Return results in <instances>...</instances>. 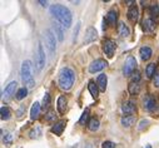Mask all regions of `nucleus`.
Segmentation results:
<instances>
[{
	"instance_id": "obj_1",
	"label": "nucleus",
	"mask_w": 159,
	"mask_h": 148,
	"mask_svg": "<svg viewBox=\"0 0 159 148\" xmlns=\"http://www.w3.org/2000/svg\"><path fill=\"white\" fill-rule=\"evenodd\" d=\"M50 13L64 28H70L71 21H73V15H71V12L66 7L61 4H54L50 7Z\"/></svg>"
},
{
	"instance_id": "obj_2",
	"label": "nucleus",
	"mask_w": 159,
	"mask_h": 148,
	"mask_svg": "<svg viewBox=\"0 0 159 148\" xmlns=\"http://www.w3.org/2000/svg\"><path fill=\"white\" fill-rule=\"evenodd\" d=\"M58 82H59V87L63 90H69L75 82V74H74L73 69H70L68 67L63 68L59 73V81Z\"/></svg>"
},
{
	"instance_id": "obj_3",
	"label": "nucleus",
	"mask_w": 159,
	"mask_h": 148,
	"mask_svg": "<svg viewBox=\"0 0 159 148\" xmlns=\"http://www.w3.org/2000/svg\"><path fill=\"white\" fill-rule=\"evenodd\" d=\"M21 79L24 84H26L29 88H33L35 86L34 76H33V68H31V62L25 60L21 64Z\"/></svg>"
},
{
	"instance_id": "obj_4",
	"label": "nucleus",
	"mask_w": 159,
	"mask_h": 148,
	"mask_svg": "<svg viewBox=\"0 0 159 148\" xmlns=\"http://www.w3.org/2000/svg\"><path fill=\"white\" fill-rule=\"evenodd\" d=\"M135 68H137V60L134 57L129 55L125 60V64H124V68H123V73L124 76H133L134 72H135Z\"/></svg>"
},
{
	"instance_id": "obj_5",
	"label": "nucleus",
	"mask_w": 159,
	"mask_h": 148,
	"mask_svg": "<svg viewBox=\"0 0 159 148\" xmlns=\"http://www.w3.org/2000/svg\"><path fill=\"white\" fill-rule=\"evenodd\" d=\"M45 45H47V49L49 50L50 54L55 53V49H57L55 35L50 30H45Z\"/></svg>"
},
{
	"instance_id": "obj_6",
	"label": "nucleus",
	"mask_w": 159,
	"mask_h": 148,
	"mask_svg": "<svg viewBox=\"0 0 159 148\" xmlns=\"http://www.w3.org/2000/svg\"><path fill=\"white\" fill-rule=\"evenodd\" d=\"M143 107L145 110H148V112H153V110L158 107L157 104V99L152 95V94H147L143 99Z\"/></svg>"
},
{
	"instance_id": "obj_7",
	"label": "nucleus",
	"mask_w": 159,
	"mask_h": 148,
	"mask_svg": "<svg viewBox=\"0 0 159 148\" xmlns=\"http://www.w3.org/2000/svg\"><path fill=\"white\" fill-rule=\"evenodd\" d=\"M45 65V53L44 49L42 47V44H38V49H36V68L39 70H42L43 67Z\"/></svg>"
},
{
	"instance_id": "obj_8",
	"label": "nucleus",
	"mask_w": 159,
	"mask_h": 148,
	"mask_svg": "<svg viewBox=\"0 0 159 148\" xmlns=\"http://www.w3.org/2000/svg\"><path fill=\"white\" fill-rule=\"evenodd\" d=\"M103 52L108 58H111L115 53V43L111 39H105L103 42Z\"/></svg>"
},
{
	"instance_id": "obj_9",
	"label": "nucleus",
	"mask_w": 159,
	"mask_h": 148,
	"mask_svg": "<svg viewBox=\"0 0 159 148\" xmlns=\"http://www.w3.org/2000/svg\"><path fill=\"white\" fill-rule=\"evenodd\" d=\"M122 112L124 113V116H133L137 112L135 103L133 100H125L122 105Z\"/></svg>"
},
{
	"instance_id": "obj_10",
	"label": "nucleus",
	"mask_w": 159,
	"mask_h": 148,
	"mask_svg": "<svg viewBox=\"0 0 159 148\" xmlns=\"http://www.w3.org/2000/svg\"><path fill=\"white\" fill-rule=\"evenodd\" d=\"M108 65V63L104 59H95L94 62H92V64L89 65V72L90 73H97L103 70L105 67Z\"/></svg>"
},
{
	"instance_id": "obj_11",
	"label": "nucleus",
	"mask_w": 159,
	"mask_h": 148,
	"mask_svg": "<svg viewBox=\"0 0 159 148\" xmlns=\"http://www.w3.org/2000/svg\"><path fill=\"white\" fill-rule=\"evenodd\" d=\"M16 87H18V83L14 81V82H10L8 86H7V88H5V90H4V93H3V97L5 98V99H9L11 95H14L15 94V89H16ZM16 95V94H15Z\"/></svg>"
},
{
	"instance_id": "obj_12",
	"label": "nucleus",
	"mask_w": 159,
	"mask_h": 148,
	"mask_svg": "<svg viewBox=\"0 0 159 148\" xmlns=\"http://www.w3.org/2000/svg\"><path fill=\"white\" fill-rule=\"evenodd\" d=\"M97 39V30L93 26H89L85 31V36H84V43H92Z\"/></svg>"
},
{
	"instance_id": "obj_13",
	"label": "nucleus",
	"mask_w": 159,
	"mask_h": 148,
	"mask_svg": "<svg viewBox=\"0 0 159 148\" xmlns=\"http://www.w3.org/2000/svg\"><path fill=\"white\" fill-rule=\"evenodd\" d=\"M65 126H66V122L65 121H59L57 122L53 127H52V132L55 134V136H61L64 129H65Z\"/></svg>"
},
{
	"instance_id": "obj_14",
	"label": "nucleus",
	"mask_w": 159,
	"mask_h": 148,
	"mask_svg": "<svg viewBox=\"0 0 159 148\" xmlns=\"http://www.w3.org/2000/svg\"><path fill=\"white\" fill-rule=\"evenodd\" d=\"M107 84H108V77H107V74H104V73L99 74V77H98V79H97V86H98L99 90L105 92Z\"/></svg>"
},
{
	"instance_id": "obj_15",
	"label": "nucleus",
	"mask_w": 159,
	"mask_h": 148,
	"mask_svg": "<svg viewBox=\"0 0 159 148\" xmlns=\"http://www.w3.org/2000/svg\"><path fill=\"white\" fill-rule=\"evenodd\" d=\"M138 18H139V12H138V8L137 5H132L128 10V19L132 21V23H137L138 21Z\"/></svg>"
},
{
	"instance_id": "obj_16",
	"label": "nucleus",
	"mask_w": 159,
	"mask_h": 148,
	"mask_svg": "<svg viewBox=\"0 0 159 148\" xmlns=\"http://www.w3.org/2000/svg\"><path fill=\"white\" fill-rule=\"evenodd\" d=\"M155 29V23L152 18H147L143 20V30L147 33H153Z\"/></svg>"
},
{
	"instance_id": "obj_17",
	"label": "nucleus",
	"mask_w": 159,
	"mask_h": 148,
	"mask_svg": "<svg viewBox=\"0 0 159 148\" xmlns=\"http://www.w3.org/2000/svg\"><path fill=\"white\" fill-rule=\"evenodd\" d=\"M58 110H59V113L60 114H64L65 113V110H66V104H68V99L65 95H60L58 98Z\"/></svg>"
},
{
	"instance_id": "obj_18",
	"label": "nucleus",
	"mask_w": 159,
	"mask_h": 148,
	"mask_svg": "<svg viewBox=\"0 0 159 148\" xmlns=\"http://www.w3.org/2000/svg\"><path fill=\"white\" fill-rule=\"evenodd\" d=\"M116 20H118V12H116V10H109L108 14H107V18H105L107 24H109V25H115Z\"/></svg>"
},
{
	"instance_id": "obj_19",
	"label": "nucleus",
	"mask_w": 159,
	"mask_h": 148,
	"mask_svg": "<svg viewBox=\"0 0 159 148\" xmlns=\"http://www.w3.org/2000/svg\"><path fill=\"white\" fill-rule=\"evenodd\" d=\"M139 55L143 60H149L153 55V50L149 47H142L140 50H139Z\"/></svg>"
},
{
	"instance_id": "obj_20",
	"label": "nucleus",
	"mask_w": 159,
	"mask_h": 148,
	"mask_svg": "<svg viewBox=\"0 0 159 148\" xmlns=\"http://www.w3.org/2000/svg\"><path fill=\"white\" fill-rule=\"evenodd\" d=\"M39 113H40V103L35 102V103L31 105V109H30V118H31L33 121H34V119H38Z\"/></svg>"
},
{
	"instance_id": "obj_21",
	"label": "nucleus",
	"mask_w": 159,
	"mask_h": 148,
	"mask_svg": "<svg viewBox=\"0 0 159 148\" xmlns=\"http://www.w3.org/2000/svg\"><path fill=\"white\" fill-rule=\"evenodd\" d=\"M120 123L123 127H132L135 123V117L134 116H123L120 119Z\"/></svg>"
},
{
	"instance_id": "obj_22",
	"label": "nucleus",
	"mask_w": 159,
	"mask_h": 148,
	"mask_svg": "<svg viewBox=\"0 0 159 148\" xmlns=\"http://www.w3.org/2000/svg\"><path fill=\"white\" fill-rule=\"evenodd\" d=\"M88 89H89V92H90V94H92L93 98H98V95H99V88H98V86L95 84L94 81H89Z\"/></svg>"
},
{
	"instance_id": "obj_23",
	"label": "nucleus",
	"mask_w": 159,
	"mask_h": 148,
	"mask_svg": "<svg viewBox=\"0 0 159 148\" xmlns=\"http://www.w3.org/2000/svg\"><path fill=\"white\" fill-rule=\"evenodd\" d=\"M157 70V64L155 63H150V64H148L147 65V68H145V74H147V78H153L154 77V74L157 73L155 72Z\"/></svg>"
},
{
	"instance_id": "obj_24",
	"label": "nucleus",
	"mask_w": 159,
	"mask_h": 148,
	"mask_svg": "<svg viewBox=\"0 0 159 148\" xmlns=\"http://www.w3.org/2000/svg\"><path fill=\"white\" fill-rule=\"evenodd\" d=\"M118 33H119V35H120V36L125 38V36L129 35L130 31H129V28L124 23H119V25H118Z\"/></svg>"
},
{
	"instance_id": "obj_25",
	"label": "nucleus",
	"mask_w": 159,
	"mask_h": 148,
	"mask_svg": "<svg viewBox=\"0 0 159 148\" xmlns=\"http://www.w3.org/2000/svg\"><path fill=\"white\" fill-rule=\"evenodd\" d=\"M149 15L153 20L159 16V4H152L149 7Z\"/></svg>"
},
{
	"instance_id": "obj_26",
	"label": "nucleus",
	"mask_w": 159,
	"mask_h": 148,
	"mask_svg": "<svg viewBox=\"0 0 159 148\" xmlns=\"http://www.w3.org/2000/svg\"><path fill=\"white\" fill-rule=\"evenodd\" d=\"M128 90H129V93H130L132 95H137V94L140 92V86H139V83H132V82H130V84L128 86Z\"/></svg>"
},
{
	"instance_id": "obj_27",
	"label": "nucleus",
	"mask_w": 159,
	"mask_h": 148,
	"mask_svg": "<svg viewBox=\"0 0 159 148\" xmlns=\"http://www.w3.org/2000/svg\"><path fill=\"white\" fill-rule=\"evenodd\" d=\"M0 116H2V119L3 121H8L11 116V112L8 107H2L0 108Z\"/></svg>"
},
{
	"instance_id": "obj_28",
	"label": "nucleus",
	"mask_w": 159,
	"mask_h": 148,
	"mask_svg": "<svg viewBox=\"0 0 159 148\" xmlns=\"http://www.w3.org/2000/svg\"><path fill=\"white\" fill-rule=\"evenodd\" d=\"M99 121L97 119V118H92V119H89V122H88V128L90 129V131H93V132H95V131H98L99 129Z\"/></svg>"
},
{
	"instance_id": "obj_29",
	"label": "nucleus",
	"mask_w": 159,
	"mask_h": 148,
	"mask_svg": "<svg viewBox=\"0 0 159 148\" xmlns=\"http://www.w3.org/2000/svg\"><path fill=\"white\" fill-rule=\"evenodd\" d=\"M54 33H55V35H57V38H58V40L59 42H63V39H64V33H63V29H61V26L59 25V24H54Z\"/></svg>"
},
{
	"instance_id": "obj_30",
	"label": "nucleus",
	"mask_w": 159,
	"mask_h": 148,
	"mask_svg": "<svg viewBox=\"0 0 159 148\" xmlns=\"http://www.w3.org/2000/svg\"><path fill=\"white\" fill-rule=\"evenodd\" d=\"M26 94H28V88L23 87V88H20V89L16 92V99H18V100H21V99H24V98L26 97Z\"/></svg>"
},
{
	"instance_id": "obj_31",
	"label": "nucleus",
	"mask_w": 159,
	"mask_h": 148,
	"mask_svg": "<svg viewBox=\"0 0 159 148\" xmlns=\"http://www.w3.org/2000/svg\"><path fill=\"white\" fill-rule=\"evenodd\" d=\"M50 105V94L49 93H45L44 94V98H43V109H48Z\"/></svg>"
},
{
	"instance_id": "obj_32",
	"label": "nucleus",
	"mask_w": 159,
	"mask_h": 148,
	"mask_svg": "<svg viewBox=\"0 0 159 148\" xmlns=\"http://www.w3.org/2000/svg\"><path fill=\"white\" fill-rule=\"evenodd\" d=\"M88 118H89V109H85L84 112H83V114H82V117H80V119H79V123H80V124H85V122L88 121Z\"/></svg>"
},
{
	"instance_id": "obj_33",
	"label": "nucleus",
	"mask_w": 159,
	"mask_h": 148,
	"mask_svg": "<svg viewBox=\"0 0 159 148\" xmlns=\"http://www.w3.org/2000/svg\"><path fill=\"white\" fill-rule=\"evenodd\" d=\"M102 148H115V143H113L110 141H105L102 143Z\"/></svg>"
},
{
	"instance_id": "obj_34",
	"label": "nucleus",
	"mask_w": 159,
	"mask_h": 148,
	"mask_svg": "<svg viewBox=\"0 0 159 148\" xmlns=\"http://www.w3.org/2000/svg\"><path fill=\"white\" fill-rule=\"evenodd\" d=\"M139 81H140V73L135 72L132 76V83H139Z\"/></svg>"
},
{
	"instance_id": "obj_35",
	"label": "nucleus",
	"mask_w": 159,
	"mask_h": 148,
	"mask_svg": "<svg viewBox=\"0 0 159 148\" xmlns=\"http://www.w3.org/2000/svg\"><path fill=\"white\" fill-rule=\"evenodd\" d=\"M153 83L155 87L159 88V70H157V73L154 74V77H153Z\"/></svg>"
},
{
	"instance_id": "obj_36",
	"label": "nucleus",
	"mask_w": 159,
	"mask_h": 148,
	"mask_svg": "<svg viewBox=\"0 0 159 148\" xmlns=\"http://www.w3.org/2000/svg\"><path fill=\"white\" fill-rule=\"evenodd\" d=\"M148 124H149V122H148V121H145V119H143V121L139 123V127H138V128H139V131H143Z\"/></svg>"
},
{
	"instance_id": "obj_37",
	"label": "nucleus",
	"mask_w": 159,
	"mask_h": 148,
	"mask_svg": "<svg viewBox=\"0 0 159 148\" xmlns=\"http://www.w3.org/2000/svg\"><path fill=\"white\" fill-rule=\"evenodd\" d=\"M55 117H57V116H55V113H54V112H49V113L47 114V118H45V119H47L48 122H50V121L55 119Z\"/></svg>"
},
{
	"instance_id": "obj_38",
	"label": "nucleus",
	"mask_w": 159,
	"mask_h": 148,
	"mask_svg": "<svg viewBox=\"0 0 159 148\" xmlns=\"http://www.w3.org/2000/svg\"><path fill=\"white\" fill-rule=\"evenodd\" d=\"M10 141H11V136H10L9 133H7V137H4V142H5L7 144H9Z\"/></svg>"
},
{
	"instance_id": "obj_39",
	"label": "nucleus",
	"mask_w": 159,
	"mask_h": 148,
	"mask_svg": "<svg viewBox=\"0 0 159 148\" xmlns=\"http://www.w3.org/2000/svg\"><path fill=\"white\" fill-rule=\"evenodd\" d=\"M79 25H80V24H78V25H76V30H74V42L76 40V36H78V31H79V28H80Z\"/></svg>"
},
{
	"instance_id": "obj_40",
	"label": "nucleus",
	"mask_w": 159,
	"mask_h": 148,
	"mask_svg": "<svg viewBox=\"0 0 159 148\" xmlns=\"http://www.w3.org/2000/svg\"><path fill=\"white\" fill-rule=\"evenodd\" d=\"M39 4H42V7H48V2H42V0H40V2H38Z\"/></svg>"
},
{
	"instance_id": "obj_41",
	"label": "nucleus",
	"mask_w": 159,
	"mask_h": 148,
	"mask_svg": "<svg viewBox=\"0 0 159 148\" xmlns=\"http://www.w3.org/2000/svg\"><path fill=\"white\" fill-rule=\"evenodd\" d=\"M145 148H152V146H147V147H145Z\"/></svg>"
}]
</instances>
